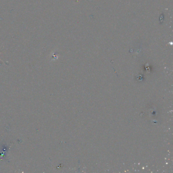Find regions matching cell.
Wrapping results in <instances>:
<instances>
[{"label": "cell", "mask_w": 173, "mask_h": 173, "mask_svg": "<svg viewBox=\"0 0 173 173\" xmlns=\"http://www.w3.org/2000/svg\"><path fill=\"white\" fill-rule=\"evenodd\" d=\"M0 60H1V58H0Z\"/></svg>", "instance_id": "1"}]
</instances>
